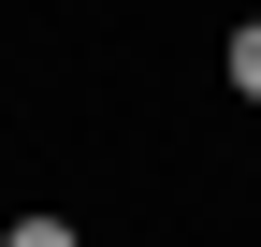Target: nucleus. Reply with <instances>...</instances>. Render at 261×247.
Wrapping results in <instances>:
<instances>
[{
	"label": "nucleus",
	"instance_id": "f03ea898",
	"mask_svg": "<svg viewBox=\"0 0 261 247\" xmlns=\"http://www.w3.org/2000/svg\"><path fill=\"white\" fill-rule=\"evenodd\" d=\"M0 247H87V233H73V218H15Z\"/></svg>",
	"mask_w": 261,
	"mask_h": 247
},
{
	"label": "nucleus",
	"instance_id": "f257e3e1",
	"mask_svg": "<svg viewBox=\"0 0 261 247\" xmlns=\"http://www.w3.org/2000/svg\"><path fill=\"white\" fill-rule=\"evenodd\" d=\"M232 87H247V102H261V15L232 29Z\"/></svg>",
	"mask_w": 261,
	"mask_h": 247
}]
</instances>
